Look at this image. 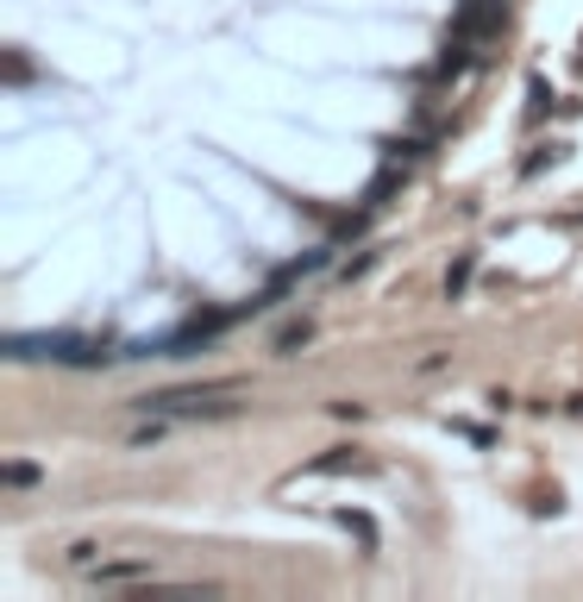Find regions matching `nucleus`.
Here are the masks:
<instances>
[{
	"instance_id": "1",
	"label": "nucleus",
	"mask_w": 583,
	"mask_h": 602,
	"mask_svg": "<svg viewBox=\"0 0 583 602\" xmlns=\"http://www.w3.org/2000/svg\"><path fill=\"white\" fill-rule=\"evenodd\" d=\"M239 389V376H227V383H202V389H163V396H138L132 408H145V414H214L220 408V396H232Z\"/></svg>"
},
{
	"instance_id": "2",
	"label": "nucleus",
	"mask_w": 583,
	"mask_h": 602,
	"mask_svg": "<svg viewBox=\"0 0 583 602\" xmlns=\"http://www.w3.org/2000/svg\"><path fill=\"white\" fill-rule=\"evenodd\" d=\"M502 13H508V0H464V7H458V20H452V38L483 45V38L502 25Z\"/></svg>"
},
{
	"instance_id": "3",
	"label": "nucleus",
	"mask_w": 583,
	"mask_h": 602,
	"mask_svg": "<svg viewBox=\"0 0 583 602\" xmlns=\"http://www.w3.org/2000/svg\"><path fill=\"white\" fill-rule=\"evenodd\" d=\"M157 577L151 558H120V565H95V590H113V583H145Z\"/></svg>"
},
{
	"instance_id": "4",
	"label": "nucleus",
	"mask_w": 583,
	"mask_h": 602,
	"mask_svg": "<svg viewBox=\"0 0 583 602\" xmlns=\"http://www.w3.org/2000/svg\"><path fill=\"white\" fill-rule=\"evenodd\" d=\"M339 471H371V458H357V452H327V458H314L307 465V477H339Z\"/></svg>"
},
{
	"instance_id": "5",
	"label": "nucleus",
	"mask_w": 583,
	"mask_h": 602,
	"mask_svg": "<svg viewBox=\"0 0 583 602\" xmlns=\"http://www.w3.org/2000/svg\"><path fill=\"white\" fill-rule=\"evenodd\" d=\"M471 270H477V257H458V264H452V270H446V296H464V282H471Z\"/></svg>"
},
{
	"instance_id": "6",
	"label": "nucleus",
	"mask_w": 583,
	"mask_h": 602,
	"mask_svg": "<svg viewBox=\"0 0 583 602\" xmlns=\"http://www.w3.org/2000/svg\"><path fill=\"white\" fill-rule=\"evenodd\" d=\"M307 339H314V326L295 321V326H282V333H277V351H295V346H307Z\"/></svg>"
},
{
	"instance_id": "7",
	"label": "nucleus",
	"mask_w": 583,
	"mask_h": 602,
	"mask_svg": "<svg viewBox=\"0 0 583 602\" xmlns=\"http://www.w3.org/2000/svg\"><path fill=\"white\" fill-rule=\"evenodd\" d=\"M0 483H7V490H26V483H38V471H32V465H7Z\"/></svg>"
},
{
	"instance_id": "8",
	"label": "nucleus",
	"mask_w": 583,
	"mask_h": 602,
	"mask_svg": "<svg viewBox=\"0 0 583 602\" xmlns=\"http://www.w3.org/2000/svg\"><path fill=\"white\" fill-rule=\"evenodd\" d=\"M339 521L352 527V533H357V540H364V546H377V527L364 521V515H339Z\"/></svg>"
},
{
	"instance_id": "9",
	"label": "nucleus",
	"mask_w": 583,
	"mask_h": 602,
	"mask_svg": "<svg viewBox=\"0 0 583 602\" xmlns=\"http://www.w3.org/2000/svg\"><path fill=\"white\" fill-rule=\"evenodd\" d=\"M546 164H558V145H539V150H533V157H527V176H539Z\"/></svg>"
}]
</instances>
